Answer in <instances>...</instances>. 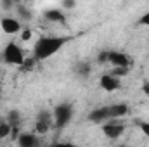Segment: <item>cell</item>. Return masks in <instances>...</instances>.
<instances>
[{
  "mask_svg": "<svg viewBox=\"0 0 149 147\" xmlns=\"http://www.w3.org/2000/svg\"><path fill=\"white\" fill-rule=\"evenodd\" d=\"M14 132V126L7 121H0V140L2 139H9Z\"/></svg>",
  "mask_w": 149,
  "mask_h": 147,
  "instance_id": "obj_15",
  "label": "cell"
},
{
  "mask_svg": "<svg viewBox=\"0 0 149 147\" xmlns=\"http://www.w3.org/2000/svg\"><path fill=\"white\" fill-rule=\"evenodd\" d=\"M43 17L50 23H57V24H66V14L61 9H49L45 10Z\"/></svg>",
  "mask_w": 149,
  "mask_h": 147,
  "instance_id": "obj_11",
  "label": "cell"
},
{
  "mask_svg": "<svg viewBox=\"0 0 149 147\" xmlns=\"http://www.w3.org/2000/svg\"><path fill=\"white\" fill-rule=\"evenodd\" d=\"M16 12H17V16H19V21H30L33 16H31V12H30V9L26 7V5H23V3H17L16 5Z\"/></svg>",
  "mask_w": 149,
  "mask_h": 147,
  "instance_id": "obj_14",
  "label": "cell"
},
{
  "mask_svg": "<svg viewBox=\"0 0 149 147\" xmlns=\"http://www.w3.org/2000/svg\"><path fill=\"white\" fill-rule=\"evenodd\" d=\"M76 3L74 2H63V7H66V9H71V7H74Z\"/></svg>",
  "mask_w": 149,
  "mask_h": 147,
  "instance_id": "obj_24",
  "label": "cell"
},
{
  "mask_svg": "<svg viewBox=\"0 0 149 147\" xmlns=\"http://www.w3.org/2000/svg\"><path fill=\"white\" fill-rule=\"evenodd\" d=\"M108 55H109V50L101 52V54H99V57H97V61H99V62H108Z\"/></svg>",
  "mask_w": 149,
  "mask_h": 147,
  "instance_id": "obj_21",
  "label": "cell"
},
{
  "mask_svg": "<svg viewBox=\"0 0 149 147\" xmlns=\"http://www.w3.org/2000/svg\"><path fill=\"white\" fill-rule=\"evenodd\" d=\"M73 69L78 76H88L90 71H92V64H90L88 61H78V62L74 64Z\"/></svg>",
  "mask_w": 149,
  "mask_h": 147,
  "instance_id": "obj_13",
  "label": "cell"
},
{
  "mask_svg": "<svg viewBox=\"0 0 149 147\" xmlns=\"http://www.w3.org/2000/svg\"><path fill=\"white\" fill-rule=\"evenodd\" d=\"M116 147H128V146H125V144H121V146H116Z\"/></svg>",
  "mask_w": 149,
  "mask_h": 147,
  "instance_id": "obj_26",
  "label": "cell"
},
{
  "mask_svg": "<svg viewBox=\"0 0 149 147\" xmlns=\"http://www.w3.org/2000/svg\"><path fill=\"white\" fill-rule=\"evenodd\" d=\"M108 109H109V119H120V118L127 116L128 106H127L125 102H116V104L108 106Z\"/></svg>",
  "mask_w": 149,
  "mask_h": 147,
  "instance_id": "obj_12",
  "label": "cell"
},
{
  "mask_svg": "<svg viewBox=\"0 0 149 147\" xmlns=\"http://www.w3.org/2000/svg\"><path fill=\"white\" fill-rule=\"evenodd\" d=\"M68 42H70V37H57V35H43V37H40L33 45V61L42 62V61L50 59Z\"/></svg>",
  "mask_w": 149,
  "mask_h": 147,
  "instance_id": "obj_1",
  "label": "cell"
},
{
  "mask_svg": "<svg viewBox=\"0 0 149 147\" xmlns=\"http://www.w3.org/2000/svg\"><path fill=\"white\" fill-rule=\"evenodd\" d=\"M99 87H101L104 92L113 94V92H116V90L121 88V80L116 78V76H113L111 73H106L99 78Z\"/></svg>",
  "mask_w": 149,
  "mask_h": 147,
  "instance_id": "obj_8",
  "label": "cell"
},
{
  "mask_svg": "<svg viewBox=\"0 0 149 147\" xmlns=\"http://www.w3.org/2000/svg\"><path fill=\"white\" fill-rule=\"evenodd\" d=\"M88 121L97 123V125H102V123L109 121V109H108V106H101V107L92 109L88 112Z\"/></svg>",
  "mask_w": 149,
  "mask_h": 147,
  "instance_id": "obj_9",
  "label": "cell"
},
{
  "mask_svg": "<svg viewBox=\"0 0 149 147\" xmlns=\"http://www.w3.org/2000/svg\"><path fill=\"white\" fill-rule=\"evenodd\" d=\"M50 147H54V146H50Z\"/></svg>",
  "mask_w": 149,
  "mask_h": 147,
  "instance_id": "obj_27",
  "label": "cell"
},
{
  "mask_svg": "<svg viewBox=\"0 0 149 147\" xmlns=\"http://www.w3.org/2000/svg\"><path fill=\"white\" fill-rule=\"evenodd\" d=\"M31 37H33V31H31L30 28H23V30H21V33H19V38H21L23 42H28Z\"/></svg>",
  "mask_w": 149,
  "mask_h": 147,
  "instance_id": "obj_19",
  "label": "cell"
},
{
  "mask_svg": "<svg viewBox=\"0 0 149 147\" xmlns=\"http://www.w3.org/2000/svg\"><path fill=\"white\" fill-rule=\"evenodd\" d=\"M137 26H146V28H149V10L144 12V14L137 19Z\"/></svg>",
  "mask_w": 149,
  "mask_h": 147,
  "instance_id": "obj_18",
  "label": "cell"
},
{
  "mask_svg": "<svg viewBox=\"0 0 149 147\" xmlns=\"http://www.w3.org/2000/svg\"><path fill=\"white\" fill-rule=\"evenodd\" d=\"M139 128H141V132L149 139V121H142V123L139 125Z\"/></svg>",
  "mask_w": 149,
  "mask_h": 147,
  "instance_id": "obj_20",
  "label": "cell"
},
{
  "mask_svg": "<svg viewBox=\"0 0 149 147\" xmlns=\"http://www.w3.org/2000/svg\"><path fill=\"white\" fill-rule=\"evenodd\" d=\"M2 57H3V62L9 64V66H17V68H23V64L26 62V55H24V50L19 43L16 42H9L3 50H2Z\"/></svg>",
  "mask_w": 149,
  "mask_h": 147,
  "instance_id": "obj_2",
  "label": "cell"
},
{
  "mask_svg": "<svg viewBox=\"0 0 149 147\" xmlns=\"http://www.w3.org/2000/svg\"><path fill=\"white\" fill-rule=\"evenodd\" d=\"M130 73V69H125V68H113L111 69V74L113 76H116V78H123V76H127V74Z\"/></svg>",
  "mask_w": 149,
  "mask_h": 147,
  "instance_id": "obj_17",
  "label": "cell"
},
{
  "mask_svg": "<svg viewBox=\"0 0 149 147\" xmlns=\"http://www.w3.org/2000/svg\"><path fill=\"white\" fill-rule=\"evenodd\" d=\"M54 147H78L71 144V142H57V144H54Z\"/></svg>",
  "mask_w": 149,
  "mask_h": 147,
  "instance_id": "obj_23",
  "label": "cell"
},
{
  "mask_svg": "<svg viewBox=\"0 0 149 147\" xmlns=\"http://www.w3.org/2000/svg\"><path fill=\"white\" fill-rule=\"evenodd\" d=\"M5 121H7V123H10V125L16 128V126L21 123V116H19V112H17V111H10V112L7 114V119H5Z\"/></svg>",
  "mask_w": 149,
  "mask_h": 147,
  "instance_id": "obj_16",
  "label": "cell"
},
{
  "mask_svg": "<svg viewBox=\"0 0 149 147\" xmlns=\"http://www.w3.org/2000/svg\"><path fill=\"white\" fill-rule=\"evenodd\" d=\"M108 62L111 64L113 68H125V69H130L132 68L130 55L127 52H121V50H109Z\"/></svg>",
  "mask_w": 149,
  "mask_h": 147,
  "instance_id": "obj_5",
  "label": "cell"
},
{
  "mask_svg": "<svg viewBox=\"0 0 149 147\" xmlns=\"http://www.w3.org/2000/svg\"><path fill=\"white\" fill-rule=\"evenodd\" d=\"M0 30L5 35H17V33H21L23 26H21V21L19 19L10 17V16H5V17L0 19Z\"/></svg>",
  "mask_w": 149,
  "mask_h": 147,
  "instance_id": "obj_7",
  "label": "cell"
},
{
  "mask_svg": "<svg viewBox=\"0 0 149 147\" xmlns=\"http://www.w3.org/2000/svg\"><path fill=\"white\" fill-rule=\"evenodd\" d=\"M52 126H54V116H52V112H49V111H40L38 116H37V123H35V132L40 133V135H43V133H47Z\"/></svg>",
  "mask_w": 149,
  "mask_h": 147,
  "instance_id": "obj_6",
  "label": "cell"
},
{
  "mask_svg": "<svg viewBox=\"0 0 149 147\" xmlns=\"http://www.w3.org/2000/svg\"><path fill=\"white\" fill-rule=\"evenodd\" d=\"M17 146L19 147H40V139L35 133L24 132L17 135Z\"/></svg>",
  "mask_w": 149,
  "mask_h": 147,
  "instance_id": "obj_10",
  "label": "cell"
},
{
  "mask_svg": "<svg viewBox=\"0 0 149 147\" xmlns=\"http://www.w3.org/2000/svg\"><path fill=\"white\" fill-rule=\"evenodd\" d=\"M101 130H102V133L108 139L114 140V139H120L125 133V125L120 119H109V121H106V123L101 125Z\"/></svg>",
  "mask_w": 149,
  "mask_h": 147,
  "instance_id": "obj_4",
  "label": "cell"
},
{
  "mask_svg": "<svg viewBox=\"0 0 149 147\" xmlns=\"http://www.w3.org/2000/svg\"><path fill=\"white\" fill-rule=\"evenodd\" d=\"M2 7H3V9H10L12 3H10V2H2Z\"/></svg>",
  "mask_w": 149,
  "mask_h": 147,
  "instance_id": "obj_25",
  "label": "cell"
},
{
  "mask_svg": "<svg viewBox=\"0 0 149 147\" xmlns=\"http://www.w3.org/2000/svg\"><path fill=\"white\" fill-rule=\"evenodd\" d=\"M141 88H142L144 95H148L149 97V80H144V81H142V87H141Z\"/></svg>",
  "mask_w": 149,
  "mask_h": 147,
  "instance_id": "obj_22",
  "label": "cell"
},
{
  "mask_svg": "<svg viewBox=\"0 0 149 147\" xmlns=\"http://www.w3.org/2000/svg\"><path fill=\"white\" fill-rule=\"evenodd\" d=\"M52 116H54V126L56 128H64L73 118V104L71 102L57 104L52 111Z\"/></svg>",
  "mask_w": 149,
  "mask_h": 147,
  "instance_id": "obj_3",
  "label": "cell"
}]
</instances>
